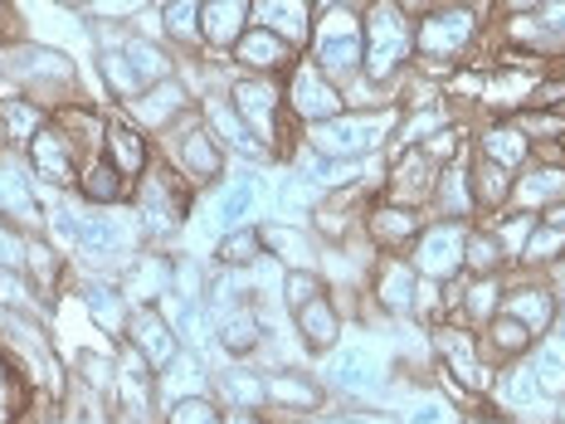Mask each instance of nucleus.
Listing matches in <instances>:
<instances>
[{"label":"nucleus","mask_w":565,"mask_h":424,"mask_svg":"<svg viewBox=\"0 0 565 424\" xmlns=\"http://www.w3.org/2000/svg\"><path fill=\"white\" fill-rule=\"evenodd\" d=\"M0 84L34 108L58 113L78 98V64L44 40H0Z\"/></svg>","instance_id":"obj_1"},{"label":"nucleus","mask_w":565,"mask_h":424,"mask_svg":"<svg viewBox=\"0 0 565 424\" xmlns=\"http://www.w3.org/2000/svg\"><path fill=\"white\" fill-rule=\"evenodd\" d=\"M361 50H366L361 78L395 93L399 103V78L415 64V20L399 10V0H371L361 10Z\"/></svg>","instance_id":"obj_2"},{"label":"nucleus","mask_w":565,"mask_h":424,"mask_svg":"<svg viewBox=\"0 0 565 424\" xmlns=\"http://www.w3.org/2000/svg\"><path fill=\"white\" fill-rule=\"evenodd\" d=\"M478 40H482V15L473 6H463V0H449V6L415 20V64L409 68L424 78L463 68Z\"/></svg>","instance_id":"obj_3"},{"label":"nucleus","mask_w":565,"mask_h":424,"mask_svg":"<svg viewBox=\"0 0 565 424\" xmlns=\"http://www.w3.org/2000/svg\"><path fill=\"white\" fill-rule=\"evenodd\" d=\"M317 381L327 385V395H341V400H391L399 385H395V371H391V351L381 341H337L322 361V375Z\"/></svg>","instance_id":"obj_4"},{"label":"nucleus","mask_w":565,"mask_h":424,"mask_svg":"<svg viewBox=\"0 0 565 424\" xmlns=\"http://www.w3.org/2000/svg\"><path fill=\"white\" fill-rule=\"evenodd\" d=\"M399 123V108H347L327 123L302 127V141L312 151H322L327 161H366L381 157Z\"/></svg>","instance_id":"obj_5"},{"label":"nucleus","mask_w":565,"mask_h":424,"mask_svg":"<svg viewBox=\"0 0 565 424\" xmlns=\"http://www.w3.org/2000/svg\"><path fill=\"white\" fill-rule=\"evenodd\" d=\"M429 351H434V371L439 381H449L454 400H488V385H492V361L482 351V332L468 322H434L429 327Z\"/></svg>","instance_id":"obj_6"},{"label":"nucleus","mask_w":565,"mask_h":424,"mask_svg":"<svg viewBox=\"0 0 565 424\" xmlns=\"http://www.w3.org/2000/svg\"><path fill=\"white\" fill-rule=\"evenodd\" d=\"M127 205L137 210L147 244H151V240H171V234H181L185 220H191V210H195V186L185 181V176L175 171L167 157H157V161H151V171L132 186V200H127Z\"/></svg>","instance_id":"obj_7"},{"label":"nucleus","mask_w":565,"mask_h":424,"mask_svg":"<svg viewBox=\"0 0 565 424\" xmlns=\"http://www.w3.org/2000/svg\"><path fill=\"white\" fill-rule=\"evenodd\" d=\"M147 234H141V220L132 205H113V210H88L84 230H78L74 254L88 264V274H122L127 264L141 254Z\"/></svg>","instance_id":"obj_8"},{"label":"nucleus","mask_w":565,"mask_h":424,"mask_svg":"<svg viewBox=\"0 0 565 424\" xmlns=\"http://www.w3.org/2000/svg\"><path fill=\"white\" fill-rule=\"evenodd\" d=\"M161 147H167V161L185 176V181L195 186V191H205V186H220V181H225L230 151L220 147V137L205 127L200 108L185 113L175 127H167V132H161Z\"/></svg>","instance_id":"obj_9"},{"label":"nucleus","mask_w":565,"mask_h":424,"mask_svg":"<svg viewBox=\"0 0 565 424\" xmlns=\"http://www.w3.org/2000/svg\"><path fill=\"white\" fill-rule=\"evenodd\" d=\"M468 230L473 220H424L419 240L409 244V264L419 278L429 283H454L463 278V258H468Z\"/></svg>","instance_id":"obj_10"},{"label":"nucleus","mask_w":565,"mask_h":424,"mask_svg":"<svg viewBox=\"0 0 565 424\" xmlns=\"http://www.w3.org/2000/svg\"><path fill=\"white\" fill-rule=\"evenodd\" d=\"M282 103H288L298 127H312V123H327V117L347 113V93H341L308 54H298L292 68L282 74Z\"/></svg>","instance_id":"obj_11"},{"label":"nucleus","mask_w":565,"mask_h":424,"mask_svg":"<svg viewBox=\"0 0 565 424\" xmlns=\"http://www.w3.org/2000/svg\"><path fill=\"white\" fill-rule=\"evenodd\" d=\"M366 293L371 308L391 322H415L419 308V274L405 254H375L371 274H366Z\"/></svg>","instance_id":"obj_12"},{"label":"nucleus","mask_w":565,"mask_h":424,"mask_svg":"<svg viewBox=\"0 0 565 424\" xmlns=\"http://www.w3.org/2000/svg\"><path fill=\"white\" fill-rule=\"evenodd\" d=\"M25 167L44 191H74L78 167H84V151L74 147L54 123H44L40 132L25 141Z\"/></svg>","instance_id":"obj_13"},{"label":"nucleus","mask_w":565,"mask_h":424,"mask_svg":"<svg viewBox=\"0 0 565 424\" xmlns=\"http://www.w3.org/2000/svg\"><path fill=\"white\" fill-rule=\"evenodd\" d=\"M488 405L498 410L502 420H512V424H526L536 415L541 405H556L546 391H541V381H536V371H532V361L526 357H516V361H502L498 371H492V385H488Z\"/></svg>","instance_id":"obj_14"},{"label":"nucleus","mask_w":565,"mask_h":424,"mask_svg":"<svg viewBox=\"0 0 565 424\" xmlns=\"http://www.w3.org/2000/svg\"><path fill=\"white\" fill-rule=\"evenodd\" d=\"M0 220L20 225L25 234H50V215H44L40 181L30 176L25 161L0 151Z\"/></svg>","instance_id":"obj_15"},{"label":"nucleus","mask_w":565,"mask_h":424,"mask_svg":"<svg viewBox=\"0 0 565 424\" xmlns=\"http://www.w3.org/2000/svg\"><path fill=\"white\" fill-rule=\"evenodd\" d=\"M195 108H200V103H195V93L185 88V78H181V74L161 78V84L141 88L132 103H122V113L132 117L141 132H151V137H161L167 127H175L185 113H195Z\"/></svg>","instance_id":"obj_16"},{"label":"nucleus","mask_w":565,"mask_h":424,"mask_svg":"<svg viewBox=\"0 0 565 424\" xmlns=\"http://www.w3.org/2000/svg\"><path fill=\"white\" fill-rule=\"evenodd\" d=\"M264 400L268 410H282L292 420H312L327 410V385L302 367H274L264 371Z\"/></svg>","instance_id":"obj_17"},{"label":"nucleus","mask_w":565,"mask_h":424,"mask_svg":"<svg viewBox=\"0 0 565 424\" xmlns=\"http://www.w3.org/2000/svg\"><path fill=\"white\" fill-rule=\"evenodd\" d=\"M78 303H84L88 322L98 327L113 347H122L127 341V317H132V303H127L122 283H117L113 274H84L78 278Z\"/></svg>","instance_id":"obj_18"},{"label":"nucleus","mask_w":565,"mask_h":424,"mask_svg":"<svg viewBox=\"0 0 565 424\" xmlns=\"http://www.w3.org/2000/svg\"><path fill=\"white\" fill-rule=\"evenodd\" d=\"M361 230H366L371 250L375 254H409V244L419 240L424 230V210L415 205H399V200H375L366 210V220H361Z\"/></svg>","instance_id":"obj_19"},{"label":"nucleus","mask_w":565,"mask_h":424,"mask_svg":"<svg viewBox=\"0 0 565 424\" xmlns=\"http://www.w3.org/2000/svg\"><path fill=\"white\" fill-rule=\"evenodd\" d=\"M502 312H512L516 322H526L536 337L551 332V317H556V288L541 274H522L508 268V288H502Z\"/></svg>","instance_id":"obj_20"},{"label":"nucleus","mask_w":565,"mask_h":424,"mask_svg":"<svg viewBox=\"0 0 565 424\" xmlns=\"http://www.w3.org/2000/svg\"><path fill=\"white\" fill-rule=\"evenodd\" d=\"M103 157L127 176V186H137L157 161V141H151V132H141L127 113H117L108 117V132H103Z\"/></svg>","instance_id":"obj_21"},{"label":"nucleus","mask_w":565,"mask_h":424,"mask_svg":"<svg viewBox=\"0 0 565 424\" xmlns=\"http://www.w3.org/2000/svg\"><path fill=\"white\" fill-rule=\"evenodd\" d=\"M249 25L254 0H200V44H205V54L230 59Z\"/></svg>","instance_id":"obj_22"},{"label":"nucleus","mask_w":565,"mask_h":424,"mask_svg":"<svg viewBox=\"0 0 565 424\" xmlns=\"http://www.w3.org/2000/svg\"><path fill=\"white\" fill-rule=\"evenodd\" d=\"M127 341H132V347L141 351V357L151 361V371H167L171 361L185 351L161 303H147V308H132V317H127Z\"/></svg>","instance_id":"obj_23"},{"label":"nucleus","mask_w":565,"mask_h":424,"mask_svg":"<svg viewBox=\"0 0 565 424\" xmlns=\"http://www.w3.org/2000/svg\"><path fill=\"white\" fill-rule=\"evenodd\" d=\"M264 176L258 171H244V176H230V181H220L215 191V205H210V225L215 234L225 230H239V225H254L258 220V205H264Z\"/></svg>","instance_id":"obj_24"},{"label":"nucleus","mask_w":565,"mask_h":424,"mask_svg":"<svg viewBox=\"0 0 565 424\" xmlns=\"http://www.w3.org/2000/svg\"><path fill=\"white\" fill-rule=\"evenodd\" d=\"M20 274L30 278L40 308H54V298L68 283V250H58L50 234H25V264H20Z\"/></svg>","instance_id":"obj_25"},{"label":"nucleus","mask_w":565,"mask_h":424,"mask_svg":"<svg viewBox=\"0 0 565 424\" xmlns=\"http://www.w3.org/2000/svg\"><path fill=\"white\" fill-rule=\"evenodd\" d=\"M292 59H298V50H292L288 40H278L274 30L264 25H249L244 30V40L234 44L230 64L239 68V74H268V78H282L292 68Z\"/></svg>","instance_id":"obj_26"},{"label":"nucleus","mask_w":565,"mask_h":424,"mask_svg":"<svg viewBox=\"0 0 565 424\" xmlns=\"http://www.w3.org/2000/svg\"><path fill=\"white\" fill-rule=\"evenodd\" d=\"M258 234H264V254H274L282 268H317L322 274L317 230L292 225V220H258Z\"/></svg>","instance_id":"obj_27"},{"label":"nucleus","mask_w":565,"mask_h":424,"mask_svg":"<svg viewBox=\"0 0 565 424\" xmlns=\"http://www.w3.org/2000/svg\"><path fill=\"white\" fill-rule=\"evenodd\" d=\"M473 151L488 161H498V167H508V171H522L526 161L536 157V141L522 132L516 117H488V123L473 132Z\"/></svg>","instance_id":"obj_28"},{"label":"nucleus","mask_w":565,"mask_h":424,"mask_svg":"<svg viewBox=\"0 0 565 424\" xmlns=\"http://www.w3.org/2000/svg\"><path fill=\"white\" fill-rule=\"evenodd\" d=\"M292 332H298V341H302V351H308V357H327V351L337 347L341 332H347V317H341L332 288L292 312Z\"/></svg>","instance_id":"obj_29"},{"label":"nucleus","mask_w":565,"mask_h":424,"mask_svg":"<svg viewBox=\"0 0 565 424\" xmlns=\"http://www.w3.org/2000/svg\"><path fill=\"white\" fill-rule=\"evenodd\" d=\"M312 20H317L312 0H254V25L274 30L298 54H308V44H312Z\"/></svg>","instance_id":"obj_30"},{"label":"nucleus","mask_w":565,"mask_h":424,"mask_svg":"<svg viewBox=\"0 0 565 424\" xmlns=\"http://www.w3.org/2000/svg\"><path fill=\"white\" fill-rule=\"evenodd\" d=\"M117 283H122L127 303L132 308H147V303H161L171 293V254H157V250H141L132 264L117 274Z\"/></svg>","instance_id":"obj_31"},{"label":"nucleus","mask_w":565,"mask_h":424,"mask_svg":"<svg viewBox=\"0 0 565 424\" xmlns=\"http://www.w3.org/2000/svg\"><path fill=\"white\" fill-rule=\"evenodd\" d=\"M74 195L84 200L88 210H113V205H127V200H132V186H127V176L98 151V157H88L84 167H78Z\"/></svg>","instance_id":"obj_32"},{"label":"nucleus","mask_w":565,"mask_h":424,"mask_svg":"<svg viewBox=\"0 0 565 424\" xmlns=\"http://www.w3.org/2000/svg\"><path fill=\"white\" fill-rule=\"evenodd\" d=\"M429 215L434 220H478V200H473V181H468V157L449 161L434 181L429 195Z\"/></svg>","instance_id":"obj_33"},{"label":"nucleus","mask_w":565,"mask_h":424,"mask_svg":"<svg viewBox=\"0 0 565 424\" xmlns=\"http://www.w3.org/2000/svg\"><path fill=\"white\" fill-rule=\"evenodd\" d=\"M210 385H215V371H210L205 357H195V351H181V357H175L167 371H157V400H161V410H171L175 400L210 395Z\"/></svg>","instance_id":"obj_34"},{"label":"nucleus","mask_w":565,"mask_h":424,"mask_svg":"<svg viewBox=\"0 0 565 424\" xmlns=\"http://www.w3.org/2000/svg\"><path fill=\"white\" fill-rule=\"evenodd\" d=\"M322 200H327V191L312 181L308 171H298V167H288V161H282V171H278V181H274L278 220H292V225H302V220H312L317 210H322Z\"/></svg>","instance_id":"obj_35"},{"label":"nucleus","mask_w":565,"mask_h":424,"mask_svg":"<svg viewBox=\"0 0 565 424\" xmlns=\"http://www.w3.org/2000/svg\"><path fill=\"white\" fill-rule=\"evenodd\" d=\"M468 181H473V200H478V215H502V210L512 205V186H516V171L498 167V161L478 157L473 147H468Z\"/></svg>","instance_id":"obj_36"},{"label":"nucleus","mask_w":565,"mask_h":424,"mask_svg":"<svg viewBox=\"0 0 565 424\" xmlns=\"http://www.w3.org/2000/svg\"><path fill=\"white\" fill-rule=\"evenodd\" d=\"M210 395H215L225 410H268L264 371H249L244 361H225V367H215V385H210Z\"/></svg>","instance_id":"obj_37"},{"label":"nucleus","mask_w":565,"mask_h":424,"mask_svg":"<svg viewBox=\"0 0 565 424\" xmlns=\"http://www.w3.org/2000/svg\"><path fill=\"white\" fill-rule=\"evenodd\" d=\"M50 123H54L68 141H74L78 151H84V161L103 151V132H108V113H103V108H88L84 98H74V103H64L58 113H50Z\"/></svg>","instance_id":"obj_38"},{"label":"nucleus","mask_w":565,"mask_h":424,"mask_svg":"<svg viewBox=\"0 0 565 424\" xmlns=\"http://www.w3.org/2000/svg\"><path fill=\"white\" fill-rule=\"evenodd\" d=\"M532 347H536V332H532L526 322H516L512 312H498L488 327H482V351H488L492 367H502V361L526 357Z\"/></svg>","instance_id":"obj_39"},{"label":"nucleus","mask_w":565,"mask_h":424,"mask_svg":"<svg viewBox=\"0 0 565 424\" xmlns=\"http://www.w3.org/2000/svg\"><path fill=\"white\" fill-rule=\"evenodd\" d=\"M556 264H565V230L541 225V220H536L532 240L522 244V254H516L512 268H522V274H551Z\"/></svg>","instance_id":"obj_40"},{"label":"nucleus","mask_w":565,"mask_h":424,"mask_svg":"<svg viewBox=\"0 0 565 424\" xmlns=\"http://www.w3.org/2000/svg\"><path fill=\"white\" fill-rule=\"evenodd\" d=\"M526 361H532L541 391L561 405V400H565V341L561 337H536V347L526 351Z\"/></svg>","instance_id":"obj_41"},{"label":"nucleus","mask_w":565,"mask_h":424,"mask_svg":"<svg viewBox=\"0 0 565 424\" xmlns=\"http://www.w3.org/2000/svg\"><path fill=\"white\" fill-rule=\"evenodd\" d=\"M508 254H502V244H498V234H492L488 225H478L473 220V230H468V258H463V274H473V278H492V274H508Z\"/></svg>","instance_id":"obj_42"},{"label":"nucleus","mask_w":565,"mask_h":424,"mask_svg":"<svg viewBox=\"0 0 565 424\" xmlns=\"http://www.w3.org/2000/svg\"><path fill=\"white\" fill-rule=\"evenodd\" d=\"M254 258H264V234H258V220H254V225H239V230H225L215 240V264L220 268H249Z\"/></svg>","instance_id":"obj_43"},{"label":"nucleus","mask_w":565,"mask_h":424,"mask_svg":"<svg viewBox=\"0 0 565 424\" xmlns=\"http://www.w3.org/2000/svg\"><path fill=\"white\" fill-rule=\"evenodd\" d=\"M536 210H516L508 205L502 215H492V220H482L492 234H498V244H502V254H508V264H516V254H522V244L532 240V230H536Z\"/></svg>","instance_id":"obj_44"},{"label":"nucleus","mask_w":565,"mask_h":424,"mask_svg":"<svg viewBox=\"0 0 565 424\" xmlns=\"http://www.w3.org/2000/svg\"><path fill=\"white\" fill-rule=\"evenodd\" d=\"M98 78H103V88H108V98H117V103H132L141 93L132 64H127V54L117 50V44L113 50H98Z\"/></svg>","instance_id":"obj_45"},{"label":"nucleus","mask_w":565,"mask_h":424,"mask_svg":"<svg viewBox=\"0 0 565 424\" xmlns=\"http://www.w3.org/2000/svg\"><path fill=\"white\" fill-rule=\"evenodd\" d=\"M44 123H50V113L34 108L30 98H15V93H10V98H0V127H6L10 141H20V147H25V141L40 132Z\"/></svg>","instance_id":"obj_46"},{"label":"nucleus","mask_w":565,"mask_h":424,"mask_svg":"<svg viewBox=\"0 0 565 424\" xmlns=\"http://www.w3.org/2000/svg\"><path fill=\"white\" fill-rule=\"evenodd\" d=\"M399 424H463V410L449 395H415L405 405V415H399Z\"/></svg>","instance_id":"obj_47"},{"label":"nucleus","mask_w":565,"mask_h":424,"mask_svg":"<svg viewBox=\"0 0 565 424\" xmlns=\"http://www.w3.org/2000/svg\"><path fill=\"white\" fill-rule=\"evenodd\" d=\"M161 424H225V405L215 395L175 400L171 410H161Z\"/></svg>","instance_id":"obj_48"},{"label":"nucleus","mask_w":565,"mask_h":424,"mask_svg":"<svg viewBox=\"0 0 565 424\" xmlns=\"http://www.w3.org/2000/svg\"><path fill=\"white\" fill-rule=\"evenodd\" d=\"M322 293H327V278L317 274V268H288V278H282V308L292 317L302 303L322 298Z\"/></svg>","instance_id":"obj_49"},{"label":"nucleus","mask_w":565,"mask_h":424,"mask_svg":"<svg viewBox=\"0 0 565 424\" xmlns=\"http://www.w3.org/2000/svg\"><path fill=\"white\" fill-rule=\"evenodd\" d=\"M147 6H151V0H84V15L88 20H117V25H132Z\"/></svg>","instance_id":"obj_50"},{"label":"nucleus","mask_w":565,"mask_h":424,"mask_svg":"<svg viewBox=\"0 0 565 424\" xmlns=\"http://www.w3.org/2000/svg\"><path fill=\"white\" fill-rule=\"evenodd\" d=\"M25 264V230L0 220V268H20Z\"/></svg>","instance_id":"obj_51"},{"label":"nucleus","mask_w":565,"mask_h":424,"mask_svg":"<svg viewBox=\"0 0 565 424\" xmlns=\"http://www.w3.org/2000/svg\"><path fill=\"white\" fill-rule=\"evenodd\" d=\"M225 424H274L268 410H225Z\"/></svg>","instance_id":"obj_52"},{"label":"nucleus","mask_w":565,"mask_h":424,"mask_svg":"<svg viewBox=\"0 0 565 424\" xmlns=\"http://www.w3.org/2000/svg\"><path fill=\"white\" fill-rule=\"evenodd\" d=\"M541 225H556V230H565V200H556V205L541 210Z\"/></svg>","instance_id":"obj_53"},{"label":"nucleus","mask_w":565,"mask_h":424,"mask_svg":"<svg viewBox=\"0 0 565 424\" xmlns=\"http://www.w3.org/2000/svg\"><path fill=\"white\" fill-rule=\"evenodd\" d=\"M463 424H512V420H502L498 410H492L488 400H482V415H463Z\"/></svg>","instance_id":"obj_54"},{"label":"nucleus","mask_w":565,"mask_h":424,"mask_svg":"<svg viewBox=\"0 0 565 424\" xmlns=\"http://www.w3.org/2000/svg\"><path fill=\"white\" fill-rule=\"evenodd\" d=\"M556 151H561V161H565V132L556 137Z\"/></svg>","instance_id":"obj_55"},{"label":"nucleus","mask_w":565,"mask_h":424,"mask_svg":"<svg viewBox=\"0 0 565 424\" xmlns=\"http://www.w3.org/2000/svg\"><path fill=\"white\" fill-rule=\"evenodd\" d=\"M151 6H157V10H167V6H175V0H151Z\"/></svg>","instance_id":"obj_56"},{"label":"nucleus","mask_w":565,"mask_h":424,"mask_svg":"<svg viewBox=\"0 0 565 424\" xmlns=\"http://www.w3.org/2000/svg\"><path fill=\"white\" fill-rule=\"evenodd\" d=\"M64 6H74V10H84V0H64Z\"/></svg>","instance_id":"obj_57"},{"label":"nucleus","mask_w":565,"mask_h":424,"mask_svg":"<svg viewBox=\"0 0 565 424\" xmlns=\"http://www.w3.org/2000/svg\"><path fill=\"white\" fill-rule=\"evenodd\" d=\"M561 424H565V400H561Z\"/></svg>","instance_id":"obj_58"},{"label":"nucleus","mask_w":565,"mask_h":424,"mask_svg":"<svg viewBox=\"0 0 565 424\" xmlns=\"http://www.w3.org/2000/svg\"><path fill=\"white\" fill-rule=\"evenodd\" d=\"M0 15H6V0H0Z\"/></svg>","instance_id":"obj_59"},{"label":"nucleus","mask_w":565,"mask_h":424,"mask_svg":"<svg viewBox=\"0 0 565 424\" xmlns=\"http://www.w3.org/2000/svg\"><path fill=\"white\" fill-rule=\"evenodd\" d=\"M551 424H561V420H551Z\"/></svg>","instance_id":"obj_60"}]
</instances>
